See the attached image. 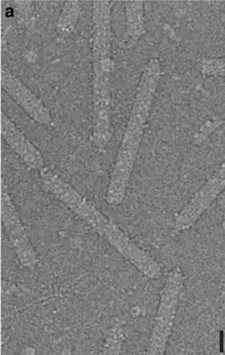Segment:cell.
Returning a JSON list of instances; mask_svg holds the SVG:
<instances>
[{"mask_svg": "<svg viewBox=\"0 0 225 355\" xmlns=\"http://www.w3.org/2000/svg\"><path fill=\"white\" fill-rule=\"evenodd\" d=\"M40 177L42 186L47 193L58 198L75 215L85 221L143 275L152 279L160 278L162 275L160 264L129 239L118 225L99 211L94 203L49 168H43Z\"/></svg>", "mask_w": 225, "mask_h": 355, "instance_id": "obj_1", "label": "cell"}, {"mask_svg": "<svg viewBox=\"0 0 225 355\" xmlns=\"http://www.w3.org/2000/svg\"><path fill=\"white\" fill-rule=\"evenodd\" d=\"M161 76V62L152 59L143 68L124 137L111 171L106 193V200L110 206H118L125 200Z\"/></svg>", "mask_w": 225, "mask_h": 355, "instance_id": "obj_2", "label": "cell"}, {"mask_svg": "<svg viewBox=\"0 0 225 355\" xmlns=\"http://www.w3.org/2000/svg\"><path fill=\"white\" fill-rule=\"evenodd\" d=\"M184 282V273L179 268L168 273L162 287L160 304L156 312L147 354L161 355L166 352Z\"/></svg>", "mask_w": 225, "mask_h": 355, "instance_id": "obj_3", "label": "cell"}, {"mask_svg": "<svg viewBox=\"0 0 225 355\" xmlns=\"http://www.w3.org/2000/svg\"><path fill=\"white\" fill-rule=\"evenodd\" d=\"M115 69L112 57L93 61V133L92 139L100 151L106 149L111 138V80Z\"/></svg>", "mask_w": 225, "mask_h": 355, "instance_id": "obj_4", "label": "cell"}, {"mask_svg": "<svg viewBox=\"0 0 225 355\" xmlns=\"http://www.w3.org/2000/svg\"><path fill=\"white\" fill-rule=\"evenodd\" d=\"M1 213L2 224L7 231L18 261L24 268H34L38 263L37 254L21 221L17 207L6 191L4 183H2Z\"/></svg>", "mask_w": 225, "mask_h": 355, "instance_id": "obj_5", "label": "cell"}, {"mask_svg": "<svg viewBox=\"0 0 225 355\" xmlns=\"http://www.w3.org/2000/svg\"><path fill=\"white\" fill-rule=\"evenodd\" d=\"M224 164H222L191 200L176 216L174 228L177 232L190 230L209 209L215 198L223 192L225 185Z\"/></svg>", "mask_w": 225, "mask_h": 355, "instance_id": "obj_6", "label": "cell"}, {"mask_svg": "<svg viewBox=\"0 0 225 355\" xmlns=\"http://www.w3.org/2000/svg\"><path fill=\"white\" fill-rule=\"evenodd\" d=\"M1 85L2 89L34 121L44 125L52 123L50 110L45 106L44 102L34 94L32 90L27 88L22 81L14 76L8 69L2 68Z\"/></svg>", "mask_w": 225, "mask_h": 355, "instance_id": "obj_7", "label": "cell"}, {"mask_svg": "<svg viewBox=\"0 0 225 355\" xmlns=\"http://www.w3.org/2000/svg\"><path fill=\"white\" fill-rule=\"evenodd\" d=\"M1 132L2 137L12 151L18 155L27 167L38 171L44 168V160L40 150L4 112L1 115Z\"/></svg>", "mask_w": 225, "mask_h": 355, "instance_id": "obj_8", "label": "cell"}, {"mask_svg": "<svg viewBox=\"0 0 225 355\" xmlns=\"http://www.w3.org/2000/svg\"><path fill=\"white\" fill-rule=\"evenodd\" d=\"M125 11L126 34L131 41L136 42L145 31L143 20V2H125Z\"/></svg>", "mask_w": 225, "mask_h": 355, "instance_id": "obj_9", "label": "cell"}, {"mask_svg": "<svg viewBox=\"0 0 225 355\" xmlns=\"http://www.w3.org/2000/svg\"><path fill=\"white\" fill-rule=\"evenodd\" d=\"M80 13V7L77 1L66 3L61 18L59 21V28L62 33H70L76 25L78 17Z\"/></svg>", "mask_w": 225, "mask_h": 355, "instance_id": "obj_10", "label": "cell"}, {"mask_svg": "<svg viewBox=\"0 0 225 355\" xmlns=\"http://www.w3.org/2000/svg\"><path fill=\"white\" fill-rule=\"evenodd\" d=\"M224 59H205L201 64V71L209 76L224 77Z\"/></svg>", "mask_w": 225, "mask_h": 355, "instance_id": "obj_11", "label": "cell"}]
</instances>
